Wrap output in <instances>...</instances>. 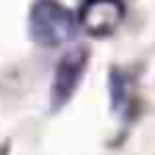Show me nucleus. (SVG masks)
Returning <instances> with one entry per match:
<instances>
[{
	"label": "nucleus",
	"instance_id": "4",
	"mask_svg": "<svg viewBox=\"0 0 155 155\" xmlns=\"http://www.w3.org/2000/svg\"><path fill=\"white\" fill-rule=\"evenodd\" d=\"M108 89H111V108L116 114H125L127 105H130V97H133L130 78L122 69H111V75H108Z\"/></svg>",
	"mask_w": 155,
	"mask_h": 155
},
{
	"label": "nucleus",
	"instance_id": "3",
	"mask_svg": "<svg viewBox=\"0 0 155 155\" xmlns=\"http://www.w3.org/2000/svg\"><path fill=\"white\" fill-rule=\"evenodd\" d=\"M89 64V53L83 47H72L55 67V78H53V89H50V100L53 108H61L64 103H69V97L75 94L78 83L83 78V69Z\"/></svg>",
	"mask_w": 155,
	"mask_h": 155
},
{
	"label": "nucleus",
	"instance_id": "1",
	"mask_svg": "<svg viewBox=\"0 0 155 155\" xmlns=\"http://www.w3.org/2000/svg\"><path fill=\"white\" fill-rule=\"evenodd\" d=\"M28 31L36 45L61 47V45L72 42V36L78 31V19L58 0H36L28 14Z\"/></svg>",
	"mask_w": 155,
	"mask_h": 155
},
{
	"label": "nucleus",
	"instance_id": "2",
	"mask_svg": "<svg viewBox=\"0 0 155 155\" xmlns=\"http://www.w3.org/2000/svg\"><path fill=\"white\" fill-rule=\"evenodd\" d=\"M125 19V3L122 0H83L78 11L81 28L91 36H108L119 28Z\"/></svg>",
	"mask_w": 155,
	"mask_h": 155
}]
</instances>
